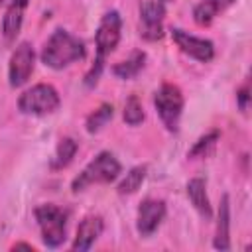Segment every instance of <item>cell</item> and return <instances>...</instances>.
<instances>
[{
    "label": "cell",
    "mask_w": 252,
    "mask_h": 252,
    "mask_svg": "<svg viewBox=\"0 0 252 252\" xmlns=\"http://www.w3.org/2000/svg\"><path fill=\"white\" fill-rule=\"evenodd\" d=\"M144 65H146V53L140 51V49H136V51L130 53V57L118 61V63L112 67V73H114V77H118V79H122V81L134 79V77L144 69Z\"/></svg>",
    "instance_id": "cell-16"
},
{
    "label": "cell",
    "mask_w": 252,
    "mask_h": 252,
    "mask_svg": "<svg viewBox=\"0 0 252 252\" xmlns=\"http://www.w3.org/2000/svg\"><path fill=\"white\" fill-rule=\"evenodd\" d=\"M41 240L47 248H59L67 236V211L55 203H41L33 211Z\"/></svg>",
    "instance_id": "cell-3"
},
{
    "label": "cell",
    "mask_w": 252,
    "mask_h": 252,
    "mask_svg": "<svg viewBox=\"0 0 252 252\" xmlns=\"http://www.w3.org/2000/svg\"><path fill=\"white\" fill-rule=\"evenodd\" d=\"M20 248H24V250H30V252H33L35 248L32 246V244H28V242H16L14 246H12V250H20Z\"/></svg>",
    "instance_id": "cell-23"
},
{
    "label": "cell",
    "mask_w": 252,
    "mask_h": 252,
    "mask_svg": "<svg viewBox=\"0 0 252 252\" xmlns=\"http://www.w3.org/2000/svg\"><path fill=\"white\" fill-rule=\"evenodd\" d=\"M165 201L161 199H154V197H148L140 203L138 207V213H136V230L142 234V236H150L158 230V226L163 222L165 219Z\"/></svg>",
    "instance_id": "cell-10"
},
{
    "label": "cell",
    "mask_w": 252,
    "mask_h": 252,
    "mask_svg": "<svg viewBox=\"0 0 252 252\" xmlns=\"http://www.w3.org/2000/svg\"><path fill=\"white\" fill-rule=\"evenodd\" d=\"M236 104H238V108H240L242 112L248 110V104H250V81H248V79H246L244 85L236 91Z\"/></svg>",
    "instance_id": "cell-22"
},
{
    "label": "cell",
    "mask_w": 252,
    "mask_h": 252,
    "mask_svg": "<svg viewBox=\"0 0 252 252\" xmlns=\"http://www.w3.org/2000/svg\"><path fill=\"white\" fill-rule=\"evenodd\" d=\"M122 171L120 161L116 159V156L112 152H98L85 167L83 171L71 181V191L79 193L91 185H104L114 181Z\"/></svg>",
    "instance_id": "cell-2"
},
{
    "label": "cell",
    "mask_w": 252,
    "mask_h": 252,
    "mask_svg": "<svg viewBox=\"0 0 252 252\" xmlns=\"http://www.w3.org/2000/svg\"><path fill=\"white\" fill-rule=\"evenodd\" d=\"M26 6H28V0H12L8 4L6 14L2 18V35H4L6 41H14L16 35L20 33Z\"/></svg>",
    "instance_id": "cell-14"
},
{
    "label": "cell",
    "mask_w": 252,
    "mask_h": 252,
    "mask_svg": "<svg viewBox=\"0 0 252 252\" xmlns=\"http://www.w3.org/2000/svg\"><path fill=\"white\" fill-rule=\"evenodd\" d=\"M146 175H148V165H134L122 177V181L118 183V187H116L118 195H132V193H136L140 189V185L144 183Z\"/></svg>",
    "instance_id": "cell-20"
},
{
    "label": "cell",
    "mask_w": 252,
    "mask_h": 252,
    "mask_svg": "<svg viewBox=\"0 0 252 252\" xmlns=\"http://www.w3.org/2000/svg\"><path fill=\"white\" fill-rule=\"evenodd\" d=\"M4 2H6V0H0V8H2V6H4Z\"/></svg>",
    "instance_id": "cell-24"
},
{
    "label": "cell",
    "mask_w": 252,
    "mask_h": 252,
    "mask_svg": "<svg viewBox=\"0 0 252 252\" xmlns=\"http://www.w3.org/2000/svg\"><path fill=\"white\" fill-rule=\"evenodd\" d=\"M236 0H199L193 6V22L201 28H207L215 22L217 16H220L224 10H228Z\"/></svg>",
    "instance_id": "cell-13"
},
{
    "label": "cell",
    "mask_w": 252,
    "mask_h": 252,
    "mask_svg": "<svg viewBox=\"0 0 252 252\" xmlns=\"http://www.w3.org/2000/svg\"><path fill=\"white\" fill-rule=\"evenodd\" d=\"M85 55H87L85 41L81 37L73 35L71 32H67L65 28L53 30L41 49L43 65L49 69H55V71H61L77 61L85 59Z\"/></svg>",
    "instance_id": "cell-1"
},
{
    "label": "cell",
    "mask_w": 252,
    "mask_h": 252,
    "mask_svg": "<svg viewBox=\"0 0 252 252\" xmlns=\"http://www.w3.org/2000/svg\"><path fill=\"white\" fill-rule=\"evenodd\" d=\"M219 138H220L219 130L207 132L205 136H201V138L191 146V150L187 152V158H189V159H203V158H209V156L215 152Z\"/></svg>",
    "instance_id": "cell-19"
},
{
    "label": "cell",
    "mask_w": 252,
    "mask_h": 252,
    "mask_svg": "<svg viewBox=\"0 0 252 252\" xmlns=\"http://www.w3.org/2000/svg\"><path fill=\"white\" fill-rule=\"evenodd\" d=\"M77 150H79V144H77L73 138H69V136L61 138V140L57 142V148H55L51 159H49V167H51L53 171H59V169L67 167V165L73 161Z\"/></svg>",
    "instance_id": "cell-17"
},
{
    "label": "cell",
    "mask_w": 252,
    "mask_h": 252,
    "mask_svg": "<svg viewBox=\"0 0 252 252\" xmlns=\"http://www.w3.org/2000/svg\"><path fill=\"white\" fill-rule=\"evenodd\" d=\"M122 116H124V122H126L128 126H138V124L144 122V118H146L144 106H142V102H140V98H138L136 94H130V96H128V100H126V104H124Z\"/></svg>",
    "instance_id": "cell-21"
},
{
    "label": "cell",
    "mask_w": 252,
    "mask_h": 252,
    "mask_svg": "<svg viewBox=\"0 0 252 252\" xmlns=\"http://www.w3.org/2000/svg\"><path fill=\"white\" fill-rule=\"evenodd\" d=\"M213 248H217V250H230V199H228L226 193L222 195V199L219 203Z\"/></svg>",
    "instance_id": "cell-12"
},
{
    "label": "cell",
    "mask_w": 252,
    "mask_h": 252,
    "mask_svg": "<svg viewBox=\"0 0 252 252\" xmlns=\"http://www.w3.org/2000/svg\"><path fill=\"white\" fill-rule=\"evenodd\" d=\"M165 6L159 0H144L140 4V35L148 41L163 37Z\"/></svg>",
    "instance_id": "cell-9"
},
{
    "label": "cell",
    "mask_w": 252,
    "mask_h": 252,
    "mask_svg": "<svg viewBox=\"0 0 252 252\" xmlns=\"http://www.w3.org/2000/svg\"><path fill=\"white\" fill-rule=\"evenodd\" d=\"M104 230V220L100 215H87L79 226H77V232H75V240L71 244L73 250L77 252H87L93 248V244L98 240V236L102 234Z\"/></svg>",
    "instance_id": "cell-11"
},
{
    "label": "cell",
    "mask_w": 252,
    "mask_h": 252,
    "mask_svg": "<svg viewBox=\"0 0 252 252\" xmlns=\"http://www.w3.org/2000/svg\"><path fill=\"white\" fill-rule=\"evenodd\" d=\"M35 67V51L30 41H20L10 55L8 63V83L12 89H18L28 83Z\"/></svg>",
    "instance_id": "cell-7"
},
{
    "label": "cell",
    "mask_w": 252,
    "mask_h": 252,
    "mask_svg": "<svg viewBox=\"0 0 252 252\" xmlns=\"http://www.w3.org/2000/svg\"><path fill=\"white\" fill-rule=\"evenodd\" d=\"M185 189H187V197H189L191 205L197 209V213L205 220H211L213 219V207H211V201H209V195H207L205 179L203 177H193V179H189Z\"/></svg>",
    "instance_id": "cell-15"
},
{
    "label": "cell",
    "mask_w": 252,
    "mask_h": 252,
    "mask_svg": "<svg viewBox=\"0 0 252 252\" xmlns=\"http://www.w3.org/2000/svg\"><path fill=\"white\" fill-rule=\"evenodd\" d=\"M159 2H163V4H165V2H171V0H159Z\"/></svg>",
    "instance_id": "cell-25"
},
{
    "label": "cell",
    "mask_w": 252,
    "mask_h": 252,
    "mask_svg": "<svg viewBox=\"0 0 252 252\" xmlns=\"http://www.w3.org/2000/svg\"><path fill=\"white\" fill-rule=\"evenodd\" d=\"M171 39L179 47L181 53L189 55L195 61L209 63L215 57V43L211 39L193 35V33H189V32H185L181 28H171Z\"/></svg>",
    "instance_id": "cell-8"
},
{
    "label": "cell",
    "mask_w": 252,
    "mask_h": 252,
    "mask_svg": "<svg viewBox=\"0 0 252 252\" xmlns=\"http://www.w3.org/2000/svg\"><path fill=\"white\" fill-rule=\"evenodd\" d=\"M112 116H114V106H112L110 102H102L96 110H93V112L87 116V120H85L87 132H89V134L100 132V130L112 120Z\"/></svg>",
    "instance_id": "cell-18"
},
{
    "label": "cell",
    "mask_w": 252,
    "mask_h": 252,
    "mask_svg": "<svg viewBox=\"0 0 252 252\" xmlns=\"http://www.w3.org/2000/svg\"><path fill=\"white\" fill-rule=\"evenodd\" d=\"M183 93L177 85L173 83H163L156 94H154V106L156 112L159 116V120L163 122L167 132H177L179 130V120H181V112H183Z\"/></svg>",
    "instance_id": "cell-5"
},
{
    "label": "cell",
    "mask_w": 252,
    "mask_h": 252,
    "mask_svg": "<svg viewBox=\"0 0 252 252\" xmlns=\"http://www.w3.org/2000/svg\"><path fill=\"white\" fill-rule=\"evenodd\" d=\"M61 98L53 85L37 83L32 89L24 91L18 98V110L28 116H45L59 108Z\"/></svg>",
    "instance_id": "cell-4"
},
{
    "label": "cell",
    "mask_w": 252,
    "mask_h": 252,
    "mask_svg": "<svg viewBox=\"0 0 252 252\" xmlns=\"http://www.w3.org/2000/svg\"><path fill=\"white\" fill-rule=\"evenodd\" d=\"M120 35H122V18L116 10H108L100 18L98 28L94 32V47L98 61H104L106 55H110L116 49V45L120 43Z\"/></svg>",
    "instance_id": "cell-6"
}]
</instances>
